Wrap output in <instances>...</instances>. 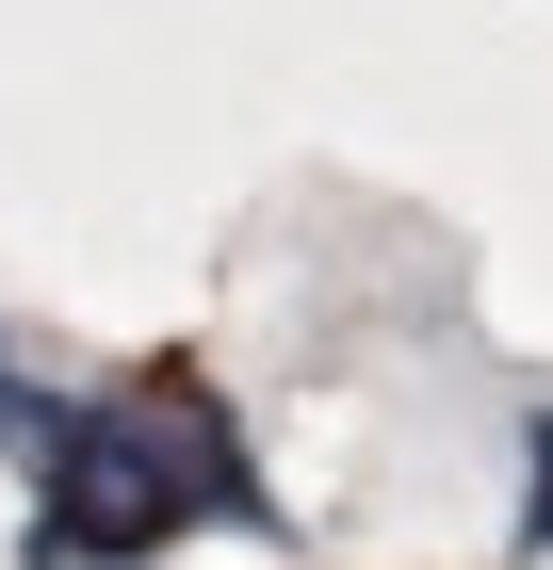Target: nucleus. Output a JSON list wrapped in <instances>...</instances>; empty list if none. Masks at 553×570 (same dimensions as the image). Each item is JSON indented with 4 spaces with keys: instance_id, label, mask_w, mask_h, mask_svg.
<instances>
[{
    "instance_id": "3",
    "label": "nucleus",
    "mask_w": 553,
    "mask_h": 570,
    "mask_svg": "<svg viewBox=\"0 0 553 570\" xmlns=\"http://www.w3.org/2000/svg\"><path fill=\"white\" fill-rule=\"evenodd\" d=\"M521 538H537V554H553V407H537V424H521Z\"/></svg>"
},
{
    "instance_id": "2",
    "label": "nucleus",
    "mask_w": 553,
    "mask_h": 570,
    "mask_svg": "<svg viewBox=\"0 0 553 570\" xmlns=\"http://www.w3.org/2000/svg\"><path fill=\"white\" fill-rule=\"evenodd\" d=\"M49 440H66V407H49L33 375H17V358H0V456H33V473H49Z\"/></svg>"
},
{
    "instance_id": "1",
    "label": "nucleus",
    "mask_w": 553,
    "mask_h": 570,
    "mask_svg": "<svg viewBox=\"0 0 553 570\" xmlns=\"http://www.w3.org/2000/svg\"><path fill=\"white\" fill-rule=\"evenodd\" d=\"M179 522H260V473H245V440H228V407L196 375H147V392L82 407L49 440L33 570H130V554H164Z\"/></svg>"
}]
</instances>
